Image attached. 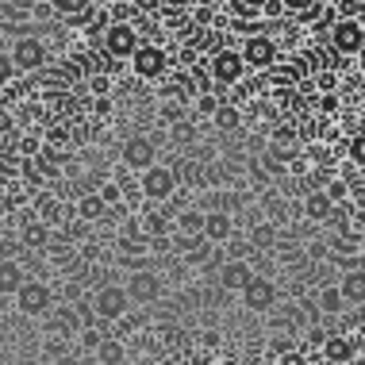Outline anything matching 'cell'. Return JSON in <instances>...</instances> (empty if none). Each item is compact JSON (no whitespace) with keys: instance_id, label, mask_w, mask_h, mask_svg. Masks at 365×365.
I'll return each instance as SVG.
<instances>
[{"instance_id":"ac0fdd59","label":"cell","mask_w":365,"mask_h":365,"mask_svg":"<svg viewBox=\"0 0 365 365\" xmlns=\"http://www.w3.org/2000/svg\"><path fill=\"white\" fill-rule=\"evenodd\" d=\"M51 227H46L43 220H31V223H24V231H19V246L24 250H46L51 246Z\"/></svg>"},{"instance_id":"836d02e7","label":"cell","mask_w":365,"mask_h":365,"mask_svg":"<svg viewBox=\"0 0 365 365\" xmlns=\"http://www.w3.org/2000/svg\"><path fill=\"white\" fill-rule=\"evenodd\" d=\"M215 104H220V96H215V93H196V112H200V115H212Z\"/></svg>"},{"instance_id":"60d3db41","label":"cell","mask_w":365,"mask_h":365,"mask_svg":"<svg viewBox=\"0 0 365 365\" xmlns=\"http://www.w3.org/2000/svg\"><path fill=\"white\" fill-rule=\"evenodd\" d=\"M135 8H139V12H154L158 0H135Z\"/></svg>"},{"instance_id":"6da1fadb","label":"cell","mask_w":365,"mask_h":365,"mask_svg":"<svg viewBox=\"0 0 365 365\" xmlns=\"http://www.w3.org/2000/svg\"><path fill=\"white\" fill-rule=\"evenodd\" d=\"M93 315L96 319H104V323H120L127 308H131V296H127L123 284H101V289L93 292Z\"/></svg>"},{"instance_id":"f546056e","label":"cell","mask_w":365,"mask_h":365,"mask_svg":"<svg viewBox=\"0 0 365 365\" xmlns=\"http://www.w3.org/2000/svg\"><path fill=\"white\" fill-rule=\"evenodd\" d=\"M334 12H339V19H361L365 0H334Z\"/></svg>"},{"instance_id":"cb8c5ba5","label":"cell","mask_w":365,"mask_h":365,"mask_svg":"<svg viewBox=\"0 0 365 365\" xmlns=\"http://www.w3.org/2000/svg\"><path fill=\"white\" fill-rule=\"evenodd\" d=\"M93 354H96V361H104V365H120V361H127V346H123L120 339H108V334H104L101 342H96Z\"/></svg>"},{"instance_id":"7a4b0ae2","label":"cell","mask_w":365,"mask_h":365,"mask_svg":"<svg viewBox=\"0 0 365 365\" xmlns=\"http://www.w3.org/2000/svg\"><path fill=\"white\" fill-rule=\"evenodd\" d=\"M139 192H143V200H150V204H165L177 192V173L170 170V165H158V162L146 165L143 181H139Z\"/></svg>"},{"instance_id":"7c38bea8","label":"cell","mask_w":365,"mask_h":365,"mask_svg":"<svg viewBox=\"0 0 365 365\" xmlns=\"http://www.w3.org/2000/svg\"><path fill=\"white\" fill-rule=\"evenodd\" d=\"M165 62H170V58H165V51H158V46H135L131 51V70L143 77V81H158V77L165 73Z\"/></svg>"},{"instance_id":"e0dca14e","label":"cell","mask_w":365,"mask_h":365,"mask_svg":"<svg viewBox=\"0 0 365 365\" xmlns=\"http://www.w3.org/2000/svg\"><path fill=\"white\" fill-rule=\"evenodd\" d=\"M334 284H339V292H342V300H346V304H354V308H361V304H365V273L361 269H342V277Z\"/></svg>"},{"instance_id":"ffe728a7","label":"cell","mask_w":365,"mask_h":365,"mask_svg":"<svg viewBox=\"0 0 365 365\" xmlns=\"http://www.w3.org/2000/svg\"><path fill=\"white\" fill-rule=\"evenodd\" d=\"M73 215H77V220H85V223H96V220H104V215H108V204L101 200V192H85L81 200L73 204Z\"/></svg>"},{"instance_id":"ee69618b","label":"cell","mask_w":365,"mask_h":365,"mask_svg":"<svg viewBox=\"0 0 365 365\" xmlns=\"http://www.w3.org/2000/svg\"><path fill=\"white\" fill-rule=\"evenodd\" d=\"M0 235H4V215H0Z\"/></svg>"},{"instance_id":"5bb4252c","label":"cell","mask_w":365,"mask_h":365,"mask_svg":"<svg viewBox=\"0 0 365 365\" xmlns=\"http://www.w3.org/2000/svg\"><path fill=\"white\" fill-rule=\"evenodd\" d=\"M200 235H204L208 242L223 246V242L235 235V215H231V212H220V208L204 212V227H200Z\"/></svg>"},{"instance_id":"d6986e66","label":"cell","mask_w":365,"mask_h":365,"mask_svg":"<svg viewBox=\"0 0 365 365\" xmlns=\"http://www.w3.org/2000/svg\"><path fill=\"white\" fill-rule=\"evenodd\" d=\"M331 208H334V200L323 189H312L308 196H304V215H308L312 223H327Z\"/></svg>"},{"instance_id":"ab89813d","label":"cell","mask_w":365,"mask_h":365,"mask_svg":"<svg viewBox=\"0 0 365 365\" xmlns=\"http://www.w3.org/2000/svg\"><path fill=\"white\" fill-rule=\"evenodd\" d=\"M19 150H24V154H35V150H38V139H24V143H19Z\"/></svg>"},{"instance_id":"7402d4cb","label":"cell","mask_w":365,"mask_h":365,"mask_svg":"<svg viewBox=\"0 0 365 365\" xmlns=\"http://www.w3.org/2000/svg\"><path fill=\"white\" fill-rule=\"evenodd\" d=\"M24 284V265L16 258H0V296H12Z\"/></svg>"},{"instance_id":"9c48e42d","label":"cell","mask_w":365,"mask_h":365,"mask_svg":"<svg viewBox=\"0 0 365 365\" xmlns=\"http://www.w3.org/2000/svg\"><path fill=\"white\" fill-rule=\"evenodd\" d=\"M331 46L339 54H361V46H365V27H361V19H334V27H331Z\"/></svg>"},{"instance_id":"7bdbcfd3","label":"cell","mask_w":365,"mask_h":365,"mask_svg":"<svg viewBox=\"0 0 365 365\" xmlns=\"http://www.w3.org/2000/svg\"><path fill=\"white\" fill-rule=\"evenodd\" d=\"M88 4H96V8H108V4H112V0H88Z\"/></svg>"},{"instance_id":"d590c367","label":"cell","mask_w":365,"mask_h":365,"mask_svg":"<svg viewBox=\"0 0 365 365\" xmlns=\"http://www.w3.org/2000/svg\"><path fill=\"white\" fill-rule=\"evenodd\" d=\"M323 192H327V196H331L334 204H339V200H346V196H350L346 181H331V185H327V189H323Z\"/></svg>"},{"instance_id":"52a82bcc","label":"cell","mask_w":365,"mask_h":365,"mask_svg":"<svg viewBox=\"0 0 365 365\" xmlns=\"http://www.w3.org/2000/svg\"><path fill=\"white\" fill-rule=\"evenodd\" d=\"M162 292H165V281L154 269L143 265V269L127 273V296H131V304H154V300H162Z\"/></svg>"},{"instance_id":"8992f818","label":"cell","mask_w":365,"mask_h":365,"mask_svg":"<svg viewBox=\"0 0 365 365\" xmlns=\"http://www.w3.org/2000/svg\"><path fill=\"white\" fill-rule=\"evenodd\" d=\"M12 66H16V73H43V66H46V46H43V38L19 35L16 46H12Z\"/></svg>"},{"instance_id":"d6a6232c","label":"cell","mask_w":365,"mask_h":365,"mask_svg":"<svg viewBox=\"0 0 365 365\" xmlns=\"http://www.w3.org/2000/svg\"><path fill=\"white\" fill-rule=\"evenodd\" d=\"M16 81V66H12V54H4L0 51V88L4 85H12Z\"/></svg>"},{"instance_id":"8fae6325","label":"cell","mask_w":365,"mask_h":365,"mask_svg":"<svg viewBox=\"0 0 365 365\" xmlns=\"http://www.w3.org/2000/svg\"><path fill=\"white\" fill-rule=\"evenodd\" d=\"M242 73H246V62H242L239 51H223L220 46V51L212 54V81L215 85H239Z\"/></svg>"},{"instance_id":"484cf974","label":"cell","mask_w":365,"mask_h":365,"mask_svg":"<svg viewBox=\"0 0 365 365\" xmlns=\"http://www.w3.org/2000/svg\"><path fill=\"white\" fill-rule=\"evenodd\" d=\"M139 227H143V235H170L173 231V223H170V212H146L139 215Z\"/></svg>"},{"instance_id":"30bf717a","label":"cell","mask_w":365,"mask_h":365,"mask_svg":"<svg viewBox=\"0 0 365 365\" xmlns=\"http://www.w3.org/2000/svg\"><path fill=\"white\" fill-rule=\"evenodd\" d=\"M239 54H242L246 70H269V66L277 62V43H273L269 35H250Z\"/></svg>"},{"instance_id":"3957f363","label":"cell","mask_w":365,"mask_h":365,"mask_svg":"<svg viewBox=\"0 0 365 365\" xmlns=\"http://www.w3.org/2000/svg\"><path fill=\"white\" fill-rule=\"evenodd\" d=\"M12 296H16V308L24 315H31V319L46 315V312H51V304H54L51 284H46V281H31V277H24V284H19Z\"/></svg>"},{"instance_id":"f35d334b","label":"cell","mask_w":365,"mask_h":365,"mask_svg":"<svg viewBox=\"0 0 365 365\" xmlns=\"http://www.w3.org/2000/svg\"><path fill=\"white\" fill-rule=\"evenodd\" d=\"M200 342H204V346H220L223 339H220V331H204V334H200Z\"/></svg>"},{"instance_id":"2e32d148","label":"cell","mask_w":365,"mask_h":365,"mask_svg":"<svg viewBox=\"0 0 365 365\" xmlns=\"http://www.w3.org/2000/svg\"><path fill=\"white\" fill-rule=\"evenodd\" d=\"M38 220L46 227H70L73 223V204H62L58 196H43L38 204Z\"/></svg>"},{"instance_id":"5b68a950","label":"cell","mask_w":365,"mask_h":365,"mask_svg":"<svg viewBox=\"0 0 365 365\" xmlns=\"http://www.w3.org/2000/svg\"><path fill=\"white\" fill-rule=\"evenodd\" d=\"M361 334H346V331H339V334H327L323 339V346H319V358L327 361V365H350V361H358L361 358Z\"/></svg>"},{"instance_id":"4fadbf2b","label":"cell","mask_w":365,"mask_h":365,"mask_svg":"<svg viewBox=\"0 0 365 365\" xmlns=\"http://www.w3.org/2000/svg\"><path fill=\"white\" fill-rule=\"evenodd\" d=\"M154 162H158V146H154V139H146V135H135V139L123 143V165H127V170L143 173L146 165H154Z\"/></svg>"},{"instance_id":"1f68e13d","label":"cell","mask_w":365,"mask_h":365,"mask_svg":"<svg viewBox=\"0 0 365 365\" xmlns=\"http://www.w3.org/2000/svg\"><path fill=\"white\" fill-rule=\"evenodd\" d=\"M46 143H51V146H66V143H70V123H54L51 131H46Z\"/></svg>"},{"instance_id":"8d00e7d4","label":"cell","mask_w":365,"mask_h":365,"mask_svg":"<svg viewBox=\"0 0 365 365\" xmlns=\"http://www.w3.org/2000/svg\"><path fill=\"white\" fill-rule=\"evenodd\" d=\"M88 88H93L96 96H108V88H112V81H108L104 73H93V77H88Z\"/></svg>"},{"instance_id":"9a60e30c","label":"cell","mask_w":365,"mask_h":365,"mask_svg":"<svg viewBox=\"0 0 365 365\" xmlns=\"http://www.w3.org/2000/svg\"><path fill=\"white\" fill-rule=\"evenodd\" d=\"M250 277H254V269H250V262H246V258H227L220 265V289L223 292H239Z\"/></svg>"},{"instance_id":"4316f807","label":"cell","mask_w":365,"mask_h":365,"mask_svg":"<svg viewBox=\"0 0 365 365\" xmlns=\"http://www.w3.org/2000/svg\"><path fill=\"white\" fill-rule=\"evenodd\" d=\"M273 254H277V262L281 265H304V262H308V254H304L300 250V246H296V242H273Z\"/></svg>"},{"instance_id":"b9f144b4","label":"cell","mask_w":365,"mask_h":365,"mask_svg":"<svg viewBox=\"0 0 365 365\" xmlns=\"http://www.w3.org/2000/svg\"><path fill=\"white\" fill-rule=\"evenodd\" d=\"M0 131H12V115L8 112H0Z\"/></svg>"},{"instance_id":"44dd1931","label":"cell","mask_w":365,"mask_h":365,"mask_svg":"<svg viewBox=\"0 0 365 365\" xmlns=\"http://www.w3.org/2000/svg\"><path fill=\"white\" fill-rule=\"evenodd\" d=\"M281 239V231H277V223H254L250 227V235H246V242H250V250H273V242Z\"/></svg>"},{"instance_id":"74e56055","label":"cell","mask_w":365,"mask_h":365,"mask_svg":"<svg viewBox=\"0 0 365 365\" xmlns=\"http://www.w3.org/2000/svg\"><path fill=\"white\" fill-rule=\"evenodd\" d=\"M120 185H104V189H101V200L108 204V208H115V204H120Z\"/></svg>"},{"instance_id":"603a6c76","label":"cell","mask_w":365,"mask_h":365,"mask_svg":"<svg viewBox=\"0 0 365 365\" xmlns=\"http://www.w3.org/2000/svg\"><path fill=\"white\" fill-rule=\"evenodd\" d=\"M342 304H346V300H342L339 284H323L319 296H315V312H319V315H331V319H334V315H342Z\"/></svg>"},{"instance_id":"83f0119b","label":"cell","mask_w":365,"mask_h":365,"mask_svg":"<svg viewBox=\"0 0 365 365\" xmlns=\"http://www.w3.org/2000/svg\"><path fill=\"white\" fill-rule=\"evenodd\" d=\"M296 143H300V135H296L292 127H273V131H269V146H273V150H296Z\"/></svg>"},{"instance_id":"277c9868","label":"cell","mask_w":365,"mask_h":365,"mask_svg":"<svg viewBox=\"0 0 365 365\" xmlns=\"http://www.w3.org/2000/svg\"><path fill=\"white\" fill-rule=\"evenodd\" d=\"M239 292H242V304H246V312H258V315L273 312V308H277V300H281V289H277V281H269V277H258V273H254V277L246 281Z\"/></svg>"},{"instance_id":"4dcf8cb0","label":"cell","mask_w":365,"mask_h":365,"mask_svg":"<svg viewBox=\"0 0 365 365\" xmlns=\"http://www.w3.org/2000/svg\"><path fill=\"white\" fill-rule=\"evenodd\" d=\"M327 334H331L327 327H319V323H308V331H304V346H308V350H319Z\"/></svg>"},{"instance_id":"f1b7e54d","label":"cell","mask_w":365,"mask_h":365,"mask_svg":"<svg viewBox=\"0 0 365 365\" xmlns=\"http://www.w3.org/2000/svg\"><path fill=\"white\" fill-rule=\"evenodd\" d=\"M43 358H46V361H66V358H70V339L54 334V339L43 346Z\"/></svg>"},{"instance_id":"ba28073f","label":"cell","mask_w":365,"mask_h":365,"mask_svg":"<svg viewBox=\"0 0 365 365\" xmlns=\"http://www.w3.org/2000/svg\"><path fill=\"white\" fill-rule=\"evenodd\" d=\"M101 43H104V51L112 54V58H131V51L139 46V35H135V24H123V19H112V24L104 27V35H101Z\"/></svg>"},{"instance_id":"d4e9b609","label":"cell","mask_w":365,"mask_h":365,"mask_svg":"<svg viewBox=\"0 0 365 365\" xmlns=\"http://www.w3.org/2000/svg\"><path fill=\"white\" fill-rule=\"evenodd\" d=\"M212 123L220 127V131H239V127H242V112L235 104H215Z\"/></svg>"},{"instance_id":"e575fe53","label":"cell","mask_w":365,"mask_h":365,"mask_svg":"<svg viewBox=\"0 0 365 365\" xmlns=\"http://www.w3.org/2000/svg\"><path fill=\"white\" fill-rule=\"evenodd\" d=\"M346 154H350V162H354V165H361V162H365V143H361V135H354V139H350Z\"/></svg>"}]
</instances>
